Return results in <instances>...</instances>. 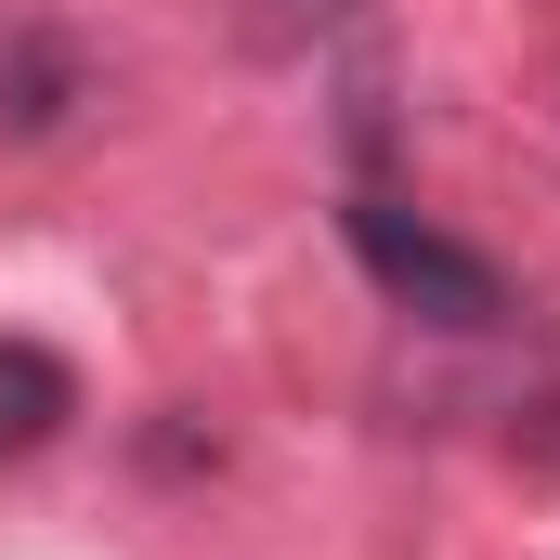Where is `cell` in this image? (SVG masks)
I'll return each instance as SVG.
<instances>
[{
	"mask_svg": "<svg viewBox=\"0 0 560 560\" xmlns=\"http://www.w3.org/2000/svg\"><path fill=\"white\" fill-rule=\"evenodd\" d=\"M365 0H248V39L261 52H313V39H339Z\"/></svg>",
	"mask_w": 560,
	"mask_h": 560,
	"instance_id": "obj_4",
	"label": "cell"
},
{
	"mask_svg": "<svg viewBox=\"0 0 560 560\" xmlns=\"http://www.w3.org/2000/svg\"><path fill=\"white\" fill-rule=\"evenodd\" d=\"M66 418H79V365H66L52 339H0V469L39 456Z\"/></svg>",
	"mask_w": 560,
	"mask_h": 560,
	"instance_id": "obj_3",
	"label": "cell"
},
{
	"mask_svg": "<svg viewBox=\"0 0 560 560\" xmlns=\"http://www.w3.org/2000/svg\"><path fill=\"white\" fill-rule=\"evenodd\" d=\"M339 235H352V261H365V287H378L392 313H418V326H456V339L509 326V275H495L482 248H456L443 222H418L405 196L352 183V196H339Z\"/></svg>",
	"mask_w": 560,
	"mask_h": 560,
	"instance_id": "obj_1",
	"label": "cell"
},
{
	"mask_svg": "<svg viewBox=\"0 0 560 560\" xmlns=\"http://www.w3.org/2000/svg\"><path fill=\"white\" fill-rule=\"evenodd\" d=\"M79 105H92V52H79L52 13L0 26V143H52Z\"/></svg>",
	"mask_w": 560,
	"mask_h": 560,
	"instance_id": "obj_2",
	"label": "cell"
}]
</instances>
